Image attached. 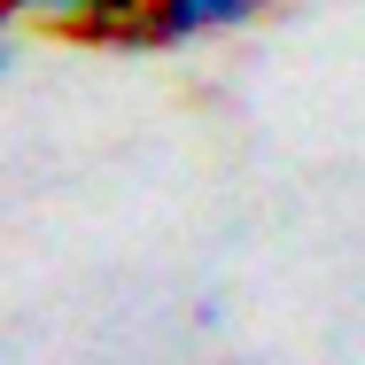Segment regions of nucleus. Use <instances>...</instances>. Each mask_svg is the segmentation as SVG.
<instances>
[{"label": "nucleus", "instance_id": "1", "mask_svg": "<svg viewBox=\"0 0 365 365\" xmlns=\"http://www.w3.org/2000/svg\"><path fill=\"white\" fill-rule=\"evenodd\" d=\"M0 24H47L86 47H163L148 24V0H0Z\"/></svg>", "mask_w": 365, "mask_h": 365}, {"label": "nucleus", "instance_id": "2", "mask_svg": "<svg viewBox=\"0 0 365 365\" xmlns=\"http://www.w3.org/2000/svg\"><path fill=\"white\" fill-rule=\"evenodd\" d=\"M272 0H148V24L163 47H187V39H210V31H241L257 24Z\"/></svg>", "mask_w": 365, "mask_h": 365}]
</instances>
